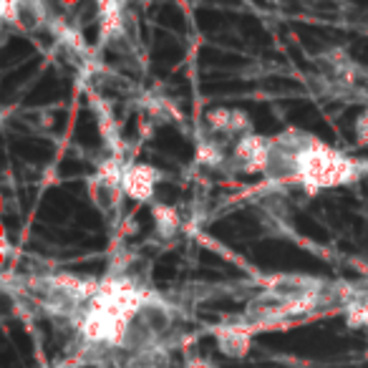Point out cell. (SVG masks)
I'll return each instance as SVG.
<instances>
[{"label":"cell","instance_id":"6da1fadb","mask_svg":"<svg viewBox=\"0 0 368 368\" xmlns=\"http://www.w3.org/2000/svg\"><path fill=\"white\" fill-rule=\"evenodd\" d=\"M366 172L368 162L343 154L340 149L328 147L325 141L308 134V139L298 154L293 184H300L308 194H316V192L336 190V187L358 182Z\"/></svg>","mask_w":368,"mask_h":368},{"label":"cell","instance_id":"52a82bcc","mask_svg":"<svg viewBox=\"0 0 368 368\" xmlns=\"http://www.w3.org/2000/svg\"><path fill=\"white\" fill-rule=\"evenodd\" d=\"M154 220H156V229L162 232L164 237H172L179 229V217L174 209L170 207H154Z\"/></svg>","mask_w":368,"mask_h":368},{"label":"cell","instance_id":"277c9868","mask_svg":"<svg viewBox=\"0 0 368 368\" xmlns=\"http://www.w3.org/2000/svg\"><path fill=\"white\" fill-rule=\"evenodd\" d=\"M252 336H255V331H252V328L245 323V320H243V323L222 325V328H217V331H214V338H217V346H220V351H222V354H227V356H235V358H240V356L247 354Z\"/></svg>","mask_w":368,"mask_h":368},{"label":"cell","instance_id":"ba28073f","mask_svg":"<svg viewBox=\"0 0 368 368\" xmlns=\"http://www.w3.org/2000/svg\"><path fill=\"white\" fill-rule=\"evenodd\" d=\"M356 136L361 144H368V111H363L358 121H356Z\"/></svg>","mask_w":368,"mask_h":368},{"label":"cell","instance_id":"3957f363","mask_svg":"<svg viewBox=\"0 0 368 368\" xmlns=\"http://www.w3.org/2000/svg\"><path fill=\"white\" fill-rule=\"evenodd\" d=\"M235 156L237 167L243 172H260L265 174L267 167V136H255V134H247V136H240V141L235 144Z\"/></svg>","mask_w":368,"mask_h":368},{"label":"cell","instance_id":"5b68a950","mask_svg":"<svg viewBox=\"0 0 368 368\" xmlns=\"http://www.w3.org/2000/svg\"><path fill=\"white\" fill-rule=\"evenodd\" d=\"M172 348H154L141 354L111 356V368H172Z\"/></svg>","mask_w":368,"mask_h":368},{"label":"cell","instance_id":"8992f818","mask_svg":"<svg viewBox=\"0 0 368 368\" xmlns=\"http://www.w3.org/2000/svg\"><path fill=\"white\" fill-rule=\"evenodd\" d=\"M207 124L209 129L217 134H243L247 136L250 134V121H247V114L237 109H214L207 114Z\"/></svg>","mask_w":368,"mask_h":368},{"label":"cell","instance_id":"7a4b0ae2","mask_svg":"<svg viewBox=\"0 0 368 368\" xmlns=\"http://www.w3.org/2000/svg\"><path fill=\"white\" fill-rule=\"evenodd\" d=\"M159 170L152 164H124L121 172V194L136 199V202H152L159 182Z\"/></svg>","mask_w":368,"mask_h":368}]
</instances>
